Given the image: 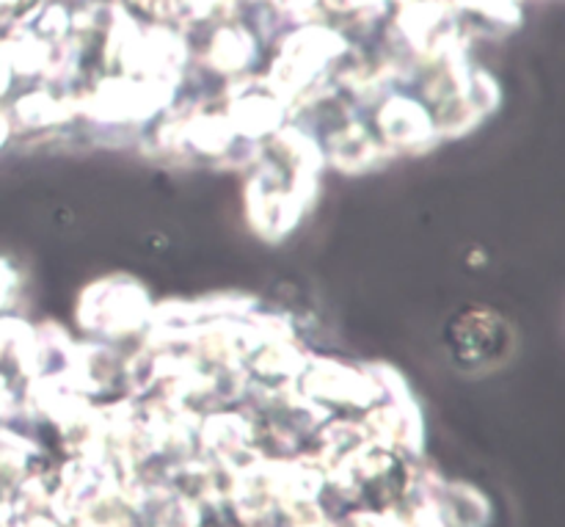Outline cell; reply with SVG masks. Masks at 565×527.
I'll use <instances>...</instances> for the list:
<instances>
[{
    "label": "cell",
    "mask_w": 565,
    "mask_h": 527,
    "mask_svg": "<svg viewBox=\"0 0 565 527\" xmlns=\"http://www.w3.org/2000/svg\"><path fill=\"white\" fill-rule=\"evenodd\" d=\"M307 392L320 401L326 398V401L367 407L379 398L381 390L373 376H359L337 362H318L307 373Z\"/></svg>",
    "instance_id": "obj_2"
},
{
    "label": "cell",
    "mask_w": 565,
    "mask_h": 527,
    "mask_svg": "<svg viewBox=\"0 0 565 527\" xmlns=\"http://www.w3.org/2000/svg\"><path fill=\"white\" fill-rule=\"evenodd\" d=\"M379 155L381 152L375 147V141L359 125H351L337 133V136H331V158H334V164L342 171L370 169Z\"/></svg>",
    "instance_id": "obj_5"
},
{
    "label": "cell",
    "mask_w": 565,
    "mask_h": 527,
    "mask_svg": "<svg viewBox=\"0 0 565 527\" xmlns=\"http://www.w3.org/2000/svg\"><path fill=\"white\" fill-rule=\"evenodd\" d=\"M279 103L268 97H246L232 108V127L243 130L246 136H263L279 125Z\"/></svg>",
    "instance_id": "obj_7"
},
{
    "label": "cell",
    "mask_w": 565,
    "mask_h": 527,
    "mask_svg": "<svg viewBox=\"0 0 565 527\" xmlns=\"http://www.w3.org/2000/svg\"><path fill=\"white\" fill-rule=\"evenodd\" d=\"M202 442L218 459L237 456L252 442V425L235 414H218L202 425Z\"/></svg>",
    "instance_id": "obj_4"
},
{
    "label": "cell",
    "mask_w": 565,
    "mask_h": 527,
    "mask_svg": "<svg viewBox=\"0 0 565 527\" xmlns=\"http://www.w3.org/2000/svg\"><path fill=\"white\" fill-rule=\"evenodd\" d=\"M149 318V302L138 285L127 280H108L92 285L81 298L77 320L99 335H130Z\"/></svg>",
    "instance_id": "obj_1"
},
{
    "label": "cell",
    "mask_w": 565,
    "mask_h": 527,
    "mask_svg": "<svg viewBox=\"0 0 565 527\" xmlns=\"http://www.w3.org/2000/svg\"><path fill=\"white\" fill-rule=\"evenodd\" d=\"M72 114H75V108L66 99H55L50 94H28L17 103V116L31 127L55 125V122L70 119Z\"/></svg>",
    "instance_id": "obj_8"
},
{
    "label": "cell",
    "mask_w": 565,
    "mask_h": 527,
    "mask_svg": "<svg viewBox=\"0 0 565 527\" xmlns=\"http://www.w3.org/2000/svg\"><path fill=\"white\" fill-rule=\"evenodd\" d=\"M379 127L386 141L403 149L428 147L436 133L430 116L406 97H395L384 105L379 114Z\"/></svg>",
    "instance_id": "obj_3"
},
{
    "label": "cell",
    "mask_w": 565,
    "mask_h": 527,
    "mask_svg": "<svg viewBox=\"0 0 565 527\" xmlns=\"http://www.w3.org/2000/svg\"><path fill=\"white\" fill-rule=\"evenodd\" d=\"M6 133H9V122H6V116L0 114V144L6 141Z\"/></svg>",
    "instance_id": "obj_9"
},
{
    "label": "cell",
    "mask_w": 565,
    "mask_h": 527,
    "mask_svg": "<svg viewBox=\"0 0 565 527\" xmlns=\"http://www.w3.org/2000/svg\"><path fill=\"white\" fill-rule=\"evenodd\" d=\"M254 42L243 28H221L210 42V64L218 72H237L252 61Z\"/></svg>",
    "instance_id": "obj_6"
}]
</instances>
